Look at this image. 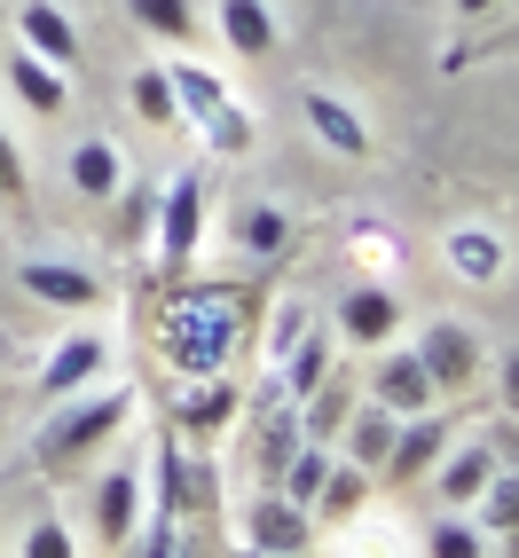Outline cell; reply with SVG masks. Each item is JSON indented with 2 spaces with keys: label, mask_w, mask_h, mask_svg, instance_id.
Listing matches in <instances>:
<instances>
[{
  "label": "cell",
  "mask_w": 519,
  "mask_h": 558,
  "mask_svg": "<svg viewBox=\"0 0 519 558\" xmlns=\"http://www.w3.org/2000/svg\"><path fill=\"white\" fill-rule=\"evenodd\" d=\"M24 558H80V550H71V527H63V519H40V527L24 535Z\"/></svg>",
  "instance_id": "33"
},
{
  "label": "cell",
  "mask_w": 519,
  "mask_h": 558,
  "mask_svg": "<svg viewBox=\"0 0 519 558\" xmlns=\"http://www.w3.org/2000/svg\"><path fill=\"white\" fill-rule=\"evenodd\" d=\"M213 16H220V40H229L237 63H268L276 40H283V24L268 0H213Z\"/></svg>",
  "instance_id": "10"
},
{
  "label": "cell",
  "mask_w": 519,
  "mask_h": 558,
  "mask_svg": "<svg viewBox=\"0 0 519 558\" xmlns=\"http://www.w3.org/2000/svg\"><path fill=\"white\" fill-rule=\"evenodd\" d=\"M370 480H378V472H362V464H339V457H330L323 488H315V511H323V519H354L362 496H370Z\"/></svg>",
  "instance_id": "25"
},
{
  "label": "cell",
  "mask_w": 519,
  "mask_h": 558,
  "mask_svg": "<svg viewBox=\"0 0 519 558\" xmlns=\"http://www.w3.org/2000/svg\"><path fill=\"white\" fill-rule=\"evenodd\" d=\"M440 449H449V417L440 409H418V417H401L394 425V449H386V480H418V472H433L440 464Z\"/></svg>",
  "instance_id": "9"
},
{
  "label": "cell",
  "mask_w": 519,
  "mask_h": 558,
  "mask_svg": "<svg viewBox=\"0 0 519 558\" xmlns=\"http://www.w3.org/2000/svg\"><path fill=\"white\" fill-rule=\"evenodd\" d=\"M504 401H511V417H519V354H504Z\"/></svg>",
  "instance_id": "36"
},
{
  "label": "cell",
  "mask_w": 519,
  "mask_h": 558,
  "mask_svg": "<svg viewBox=\"0 0 519 558\" xmlns=\"http://www.w3.org/2000/svg\"><path fill=\"white\" fill-rule=\"evenodd\" d=\"M394 425H401V417H394V409H378V401H370L362 417H347V425H339V440H347V464L378 472V464H386V449H394Z\"/></svg>",
  "instance_id": "18"
},
{
  "label": "cell",
  "mask_w": 519,
  "mask_h": 558,
  "mask_svg": "<svg viewBox=\"0 0 519 558\" xmlns=\"http://www.w3.org/2000/svg\"><path fill=\"white\" fill-rule=\"evenodd\" d=\"M237 558H276V550H252V543H244V550H237Z\"/></svg>",
  "instance_id": "38"
},
{
  "label": "cell",
  "mask_w": 519,
  "mask_h": 558,
  "mask_svg": "<svg viewBox=\"0 0 519 558\" xmlns=\"http://www.w3.org/2000/svg\"><path fill=\"white\" fill-rule=\"evenodd\" d=\"M354 252L370 259V268H394V259H401L394 229H378V220H354Z\"/></svg>",
  "instance_id": "32"
},
{
  "label": "cell",
  "mask_w": 519,
  "mask_h": 558,
  "mask_svg": "<svg viewBox=\"0 0 519 558\" xmlns=\"http://www.w3.org/2000/svg\"><path fill=\"white\" fill-rule=\"evenodd\" d=\"M9 87H16V102L32 110V119H56V110L71 102V71H56L48 56L16 48V56H9Z\"/></svg>",
  "instance_id": "15"
},
{
  "label": "cell",
  "mask_w": 519,
  "mask_h": 558,
  "mask_svg": "<svg viewBox=\"0 0 519 558\" xmlns=\"http://www.w3.org/2000/svg\"><path fill=\"white\" fill-rule=\"evenodd\" d=\"M449 268L464 283H496L504 276V236L496 229H449Z\"/></svg>",
  "instance_id": "21"
},
{
  "label": "cell",
  "mask_w": 519,
  "mask_h": 558,
  "mask_svg": "<svg viewBox=\"0 0 519 558\" xmlns=\"http://www.w3.org/2000/svg\"><path fill=\"white\" fill-rule=\"evenodd\" d=\"M300 339H307V307H276V362L300 347Z\"/></svg>",
  "instance_id": "35"
},
{
  "label": "cell",
  "mask_w": 519,
  "mask_h": 558,
  "mask_svg": "<svg viewBox=\"0 0 519 558\" xmlns=\"http://www.w3.org/2000/svg\"><path fill=\"white\" fill-rule=\"evenodd\" d=\"M488 9H504V0H457V16H488Z\"/></svg>",
  "instance_id": "37"
},
{
  "label": "cell",
  "mask_w": 519,
  "mask_h": 558,
  "mask_svg": "<svg viewBox=\"0 0 519 558\" xmlns=\"http://www.w3.org/2000/svg\"><path fill=\"white\" fill-rule=\"evenodd\" d=\"M205 220H213V190L197 173H173L166 197H158V268H190Z\"/></svg>",
  "instance_id": "3"
},
{
  "label": "cell",
  "mask_w": 519,
  "mask_h": 558,
  "mask_svg": "<svg viewBox=\"0 0 519 558\" xmlns=\"http://www.w3.org/2000/svg\"><path fill=\"white\" fill-rule=\"evenodd\" d=\"M244 252H252V259H276V252H283V213H276V205H252V213H244Z\"/></svg>",
  "instance_id": "30"
},
{
  "label": "cell",
  "mask_w": 519,
  "mask_h": 558,
  "mask_svg": "<svg viewBox=\"0 0 519 558\" xmlns=\"http://www.w3.org/2000/svg\"><path fill=\"white\" fill-rule=\"evenodd\" d=\"M229 417H237V386L229 378H190V393H181V425H190L197 440H213Z\"/></svg>",
  "instance_id": "19"
},
{
  "label": "cell",
  "mask_w": 519,
  "mask_h": 558,
  "mask_svg": "<svg viewBox=\"0 0 519 558\" xmlns=\"http://www.w3.org/2000/svg\"><path fill=\"white\" fill-rule=\"evenodd\" d=\"M433 558H480V527H472V519H440V527H433V543H425Z\"/></svg>",
  "instance_id": "31"
},
{
  "label": "cell",
  "mask_w": 519,
  "mask_h": 558,
  "mask_svg": "<svg viewBox=\"0 0 519 558\" xmlns=\"http://www.w3.org/2000/svg\"><path fill=\"white\" fill-rule=\"evenodd\" d=\"M410 354L425 362V378H433L440 393H464V386L480 378V339H472V330H464L457 315H440V323H425Z\"/></svg>",
  "instance_id": "4"
},
{
  "label": "cell",
  "mask_w": 519,
  "mask_h": 558,
  "mask_svg": "<svg viewBox=\"0 0 519 558\" xmlns=\"http://www.w3.org/2000/svg\"><path fill=\"white\" fill-rule=\"evenodd\" d=\"M102 362H110V347L95 339V330H71V339L48 354V369H40V393H48V401H71V393H87V386L102 378Z\"/></svg>",
  "instance_id": "11"
},
{
  "label": "cell",
  "mask_w": 519,
  "mask_h": 558,
  "mask_svg": "<svg viewBox=\"0 0 519 558\" xmlns=\"http://www.w3.org/2000/svg\"><path fill=\"white\" fill-rule=\"evenodd\" d=\"M158 347L181 378H229V354H237V307L229 300H181L158 323Z\"/></svg>",
  "instance_id": "1"
},
{
  "label": "cell",
  "mask_w": 519,
  "mask_h": 558,
  "mask_svg": "<svg viewBox=\"0 0 519 558\" xmlns=\"http://www.w3.org/2000/svg\"><path fill=\"white\" fill-rule=\"evenodd\" d=\"M166 87H173V110H181V126H205L213 110H229V102H237V95H229V80H220L213 63H197V56L166 63Z\"/></svg>",
  "instance_id": "13"
},
{
  "label": "cell",
  "mask_w": 519,
  "mask_h": 558,
  "mask_svg": "<svg viewBox=\"0 0 519 558\" xmlns=\"http://www.w3.org/2000/svg\"><path fill=\"white\" fill-rule=\"evenodd\" d=\"M244 543H252V550H276V558H307V550H315V519L291 504V496H252Z\"/></svg>",
  "instance_id": "5"
},
{
  "label": "cell",
  "mask_w": 519,
  "mask_h": 558,
  "mask_svg": "<svg viewBox=\"0 0 519 558\" xmlns=\"http://www.w3.org/2000/svg\"><path fill=\"white\" fill-rule=\"evenodd\" d=\"M488 480H496V449H488V440H480V449L440 457V504H449V511H472Z\"/></svg>",
  "instance_id": "17"
},
{
  "label": "cell",
  "mask_w": 519,
  "mask_h": 558,
  "mask_svg": "<svg viewBox=\"0 0 519 558\" xmlns=\"http://www.w3.org/2000/svg\"><path fill=\"white\" fill-rule=\"evenodd\" d=\"M142 32H158V40H197V0H126Z\"/></svg>",
  "instance_id": "26"
},
{
  "label": "cell",
  "mask_w": 519,
  "mask_h": 558,
  "mask_svg": "<svg viewBox=\"0 0 519 558\" xmlns=\"http://www.w3.org/2000/svg\"><path fill=\"white\" fill-rule=\"evenodd\" d=\"M134 511H142V472L134 464H110L102 488H95V535L110 550H126L134 543Z\"/></svg>",
  "instance_id": "14"
},
{
  "label": "cell",
  "mask_w": 519,
  "mask_h": 558,
  "mask_svg": "<svg viewBox=\"0 0 519 558\" xmlns=\"http://www.w3.org/2000/svg\"><path fill=\"white\" fill-rule=\"evenodd\" d=\"M472 527H480V535H519V472L496 464V480H488L480 504H472Z\"/></svg>",
  "instance_id": "24"
},
{
  "label": "cell",
  "mask_w": 519,
  "mask_h": 558,
  "mask_svg": "<svg viewBox=\"0 0 519 558\" xmlns=\"http://www.w3.org/2000/svg\"><path fill=\"white\" fill-rule=\"evenodd\" d=\"M16 32L32 56H48L56 71H80V24L63 16V0H24L16 9Z\"/></svg>",
  "instance_id": "12"
},
{
  "label": "cell",
  "mask_w": 519,
  "mask_h": 558,
  "mask_svg": "<svg viewBox=\"0 0 519 558\" xmlns=\"http://www.w3.org/2000/svg\"><path fill=\"white\" fill-rule=\"evenodd\" d=\"M370 401L394 409V417H418V409H440V386L425 378V362L410 347H378V378H370Z\"/></svg>",
  "instance_id": "6"
},
{
  "label": "cell",
  "mask_w": 519,
  "mask_h": 558,
  "mask_svg": "<svg viewBox=\"0 0 519 558\" xmlns=\"http://www.w3.org/2000/svg\"><path fill=\"white\" fill-rule=\"evenodd\" d=\"M323 378H330V330H307V339L283 354V401L300 409L307 393H323Z\"/></svg>",
  "instance_id": "20"
},
{
  "label": "cell",
  "mask_w": 519,
  "mask_h": 558,
  "mask_svg": "<svg viewBox=\"0 0 519 558\" xmlns=\"http://www.w3.org/2000/svg\"><path fill=\"white\" fill-rule=\"evenodd\" d=\"M339 527H347V558H401V527H394V519H339Z\"/></svg>",
  "instance_id": "29"
},
{
  "label": "cell",
  "mask_w": 519,
  "mask_h": 558,
  "mask_svg": "<svg viewBox=\"0 0 519 558\" xmlns=\"http://www.w3.org/2000/svg\"><path fill=\"white\" fill-rule=\"evenodd\" d=\"M394 330H401V300H394L386 283H362V291H347V300H339V339H347V347L378 354V347H394Z\"/></svg>",
  "instance_id": "8"
},
{
  "label": "cell",
  "mask_w": 519,
  "mask_h": 558,
  "mask_svg": "<svg viewBox=\"0 0 519 558\" xmlns=\"http://www.w3.org/2000/svg\"><path fill=\"white\" fill-rule=\"evenodd\" d=\"M119 181H126V166H119V150H110V142H80V150H71V190L80 197H119Z\"/></svg>",
  "instance_id": "22"
},
{
  "label": "cell",
  "mask_w": 519,
  "mask_h": 558,
  "mask_svg": "<svg viewBox=\"0 0 519 558\" xmlns=\"http://www.w3.org/2000/svg\"><path fill=\"white\" fill-rule=\"evenodd\" d=\"M197 134L213 142V150H220V158H244V150H252V142H260V126H252V110H244V102H229V110H213V119H205Z\"/></svg>",
  "instance_id": "28"
},
{
  "label": "cell",
  "mask_w": 519,
  "mask_h": 558,
  "mask_svg": "<svg viewBox=\"0 0 519 558\" xmlns=\"http://www.w3.org/2000/svg\"><path fill=\"white\" fill-rule=\"evenodd\" d=\"M126 417H134V393H95V401H71L63 417L40 433V464H48V472H71L87 449H102V440L119 433Z\"/></svg>",
  "instance_id": "2"
},
{
  "label": "cell",
  "mask_w": 519,
  "mask_h": 558,
  "mask_svg": "<svg viewBox=\"0 0 519 558\" xmlns=\"http://www.w3.org/2000/svg\"><path fill=\"white\" fill-rule=\"evenodd\" d=\"M16 283H24L40 307H63V315H80V307L102 300V283L80 268V259H16Z\"/></svg>",
  "instance_id": "7"
},
{
  "label": "cell",
  "mask_w": 519,
  "mask_h": 558,
  "mask_svg": "<svg viewBox=\"0 0 519 558\" xmlns=\"http://www.w3.org/2000/svg\"><path fill=\"white\" fill-rule=\"evenodd\" d=\"M32 190V173H24V150H16V134L0 126V197H24Z\"/></svg>",
  "instance_id": "34"
},
{
  "label": "cell",
  "mask_w": 519,
  "mask_h": 558,
  "mask_svg": "<svg viewBox=\"0 0 519 558\" xmlns=\"http://www.w3.org/2000/svg\"><path fill=\"white\" fill-rule=\"evenodd\" d=\"M307 126L323 134V150H339V158H370V126H362V110H354L347 95L307 87Z\"/></svg>",
  "instance_id": "16"
},
{
  "label": "cell",
  "mask_w": 519,
  "mask_h": 558,
  "mask_svg": "<svg viewBox=\"0 0 519 558\" xmlns=\"http://www.w3.org/2000/svg\"><path fill=\"white\" fill-rule=\"evenodd\" d=\"M134 110H142V119H150L158 134H173V126H181L173 87H166V63H142V71H134Z\"/></svg>",
  "instance_id": "27"
},
{
  "label": "cell",
  "mask_w": 519,
  "mask_h": 558,
  "mask_svg": "<svg viewBox=\"0 0 519 558\" xmlns=\"http://www.w3.org/2000/svg\"><path fill=\"white\" fill-rule=\"evenodd\" d=\"M330 440H300V449H291V464H283V496L300 504L307 519H315V488H323V472H330Z\"/></svg>",
  "instance_id": "23"
}]
</instances>
